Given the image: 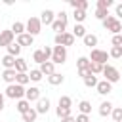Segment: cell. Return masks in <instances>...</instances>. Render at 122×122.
Returning a JSON list of instances; mask_svg holds the SVG:
<instances>
[{
    "label": "cell",
    "mask_w": 122,
    "mask_h": 122,
    "mask_svg": "<svg viewBox=\"0 0 122 122\" xmlns=\"http://www.w3.org/2000/svg\"><path fill=\"white\" fill-rule=\"evenodd\" d=\"M55 17H57L59 21H63V23H67V19H69V15H67V11H63V10H61V11H59V13L55 15Z\"/></svg>",
    "instance_id": "obj_43"
},
{
    "label": "cell",
    "mask_w": 122,
    "mask_h": 122,
    "mask_svg": "<svg viewBox=\"0 0 122 122\" xmlns=\"http://www.w3.org/2000/svg\"><path fill=\"white\" fill-rule=\"evenodd\" d=\"M21 50H23V48H21L19 44L11 42V44L8 46V55H11V57H15V59H17V57H19V53H21Z\"/></svg>",
    "instance_id": "obj_21"
},
{
    "label": "cell",
    "mask_w": 122,
    "mask_h": 122,
    "mask_svg": "<svg viewBox=\"0 0 122 122\" xmlns=\"http://www.w3.org/2000/svg\"><path fill=\"white\" fill-rule=\"evenodd\" d=\"M63 80H65V76L59 74V72H53V74L48 76V82H50L51 86H59V84H63Z\"/></svg>",
    "instance_id": "obj_22"
},
{
    "label": "cell",
    "mask_w": 122,
    "mask_h": 122,
    "mask_svg": "<svg viewBox=\"0 0 122 122\" xmlns=\"http://www.w3.org/2000/svg\"><path fill=\"white\" fill-rule=\"evenodd\" d=\"M57 107H63V109H71L72 107V99L69 97V95H61L59 97V105Z\"/></svg>",
    "instance_id": "obj_30"
},
{
    "label": "cell",
    "mask_w": 122,
    "mask_h": 122,
    "mask_svg": "<svg viewBox=\"0 0 122 122\" xmlns=\"http://www.w3.org/2000/svg\"><path fill=\"white\" fill-rule=\"evenodd\" d=\"M101 74L105 76V80H107L109 84H114V82L120 80V71H118L116 67H112V65H103Z\"/></svg>",
    "instance_id": "obj_3"
},
{
    "label": "cell",
    "mask_w": 122,
    "mask_h": 122,
    "mask_svg": "<svg viewBox=\"0 0 122 122\" xmlns=\"http://www.w3.org/2000/svg\"><path fill=\"white\" fill-rule=\"evenodd\" d=\"M95 90H97V93H99V95H107V93H111V92H112V84H109L107 80H97Z\"/></svg>",
    "instance_id": "obj_11"
},
{
    "label": "cell",
    "mask_w": 122,
    "mask_h": 122,
    "mask_svg": "<svg viewBox=\"0 0 122 122\" xmlns=\"http://www.w3.org/2000/svg\"><path fill=\"white\" fill-rule=\"evenodd\" d=\"M50 99L48 97H40L38 101H36V107H34V111L38 112V114H46L48 111H50Z\"/></svg>",
    "instance_id": "obj_9"
},
{
    "label": "cell",
    "mask_w": 122,
    "mask_h": 122,
    "mask_svg": "<svg viewBox=\"0 0 122 122\" xmlns=\"http://www.w3.org/2000/svg\"><path fill=\"white\" fill-rule=\"evenodd\" d=\"M15 109H17V111H19V112L23 114L25 111H29V109H30V103H29L27 99H19V101H17V107H15Z\"/></svg>",
    "instance_id": "obj_33"
},
{
    "label": "cell",
    "mask_w": 122,
    "mask_h": 122,
    "mask_svg": "<svg viewBox=\"0 0 122 122\" xmlns=\"http://www.w3.org/2000/svg\"><path fill=\"white\" fill-rule=\"evenodd\" d=\"M53 42H55V46H63V48H67V46H72L74 44V36L71 34V32H61V34H55V38H53Z\"/></svg>",
    "instance_id": "obj_7"
},
{
    "label": "cell",
    "mask_w": 122,
    "mask_h": 122,
    "mask_svg": "<svg viewBox=\"0 0 122 122\" xmlns=\"http://www.w3.org/2000/svg\"><path fill=\"white\" fill-rule=\"evenodd\" d=\"M74 122H90V116H88V114H78V116L74 118Z\"/></svg>",
    "instance_id": "obj_44"
},
{
    "label": "cell",
    "mask_w": 122,
    "mask_h": 122,
    "mask_svg": "<svg viewBox=\"0 0 122 122\" xmlns=\"http://www.w3.org/2000/svg\"><path fill=\"white\" fill-rule=\"evenodd\" d=\"M27 69H29L27 61H25L23 57H17V59H15V65H13V71H15V72H27Z\"/></svg>",
    "instance_id": "obj_17"
},
{
    "label": "cell",
    "mask_w": 122,
    "mask_h": 122,
    "mask_svg": "<svg viewBox=\"0 0 122 122\" xmlns=\"http://www.w3.org/2000/svg\"><path fill=\"white\" fill-rule=\"evenodd\" d=\"M53 21H55V13L51 10H44L42 17H40V25H51Z\"/></svg>",
    "instance_id": "obj_12"
},
{
    "label": "cell",
    "mask_w": 122,
    "mask_h": 122,
    "mask_svg": "<svg viewBox=\"0 0 122 122\" xmlns=\"http://www.w3.org/2000/svg\"><path fill=\"white\" fill-rule=\"evenodd\" d=\"M74 38H84L86 36V27L84 25H78V23H74V29H72V32H71Z\"/></svg>",
    "instance_id": "obj_20"
},
{
    "label": "cell",
    "mask_w": 122,
    "mask_h": 122,
    "mask_svg": "<svg viewBox=\"0 0 122 122\" xmlns=\"http://www.w3.org/2000/svg\"><path fill=\"white\" fill-rule=\"evenodd\" d=\"M71 6H72L74 10L86 11V10H88V0H71Z\"/></svg>",
    "instance_id": "obj_25"
},
{
    "label": "cell",
    "mask_w": 122,
    "mask_h": 122,
    "mask_svg": "<svg viewBox=\"0 0 122 122\" xmlns=\"http://www.w3.org/2000/svg\"><path fill=\"white\" fill-rule=\"evenodd\" d=\"M78 76L88 78V76H92V72H90V69H84V71H78Z\"/></svg>",
    "instance_id": "obj_46"
},
{
    "label": "cell",
    "mask_w": 122,
    "mask_h": 122,
    "mask_svg": "<svg viewBox=\"0 0 122 122\" xmlns=\"http://www.w3.org/2000/svg\"><path fill=\"white\" fill-rule=\"evenodd\" d=\"M111 114H112V120L114 122H122V109L120 107H112Z\"/></svg>",
    "instance_id": "obj_36"
},
{
    "label": "cell",
    "mask_w": 122,
    "mask_h": 122,
    "mask_svg": "<svg viewBox=\"0 0 122 122\" xmlns=\"http://www.w3.org/2000/svg\"><path fill=\"white\" fill-rule=\"evenodd\" d=\"M42 51H44V57H46V59L50 61V57H51V48H50V46H46V48H44Z\"/></svg>",
    "instance_id": "obj_45"
},
{
    "label": "cell",
    "mask_w": 122,
    "mask_h": 122,
    "mask_svg": "<svg viewBox=\"0 0 122 122\" xmlns=\"http://www.w3.org/2000/svg\"><path fill=\"white\" fill-rule=\"evenodd\" d=\"M4 105H6V97H4V93H0V111L4 109Z\"/></svg>",
    "instance_id": "obj_47"
},
{
    "label": "cell",
    "mask_w": 122,
    "mask_h": 122,
    "mask_svg": "<svg viewBox=\"0 0 122 122\" xmlns=\"http://www.w3.org/2000/svg\"><path fill=\"white\" fill-rule=\"evenodd\" d=\"M50 61H51L53 65H63V63L67 61V48H63V46H53V48H51V57H50Z\"/></svg>",
    "instance_id": "obj_2"
},
{
    "label": "cell",
    "mask_w": 122,
    "mask_h": 122,
    "mask_svg": "<svg viewBox=\"0 0 122 122\" xmlns=\"http://www.w3.org/2000/svg\"><path fill=\"white\" fill-rule=\"evenodd\" d=\"M116 15H122V4H116Z\"/></svg>",
    "instance_id": "obj_49"
},
{
    "label": "cell",
    "mask_w": 122,
    "mask_h": 122,
    "mask_svg": "<svg viewBox=\"0 0 122 122\" xmlns=\"http://www.w3.org/2000/svg\"><path fill=\"white\" fill-rule=\"evenodd\" d=\"M107 15H109V10H99V8L95 10V17H97L99 21H103V19H105Z\"/></svg>",
    "instance_id": "obj_41"
},
{
    "label": "cell",
    "mask_w": 122,
    "mask_h": 122,
    "mask_svg": "<svg viewBox=\"0 0 122 122\" xmlns=\"http://www.w3.org/2000/svg\"><path fill=\"white\" fill-rule=\"evenodd\" d=\"M109 57H112V59H120L122 57V48H111V51H109Z\"/></svg>",
    "instance_id": "obj_38"
},
{
    "label": "cell",
    "mask_w": 122,
    "mask_h": 122,
    "mask_svg": "<svg viewBox=\"0 0 122 122\" xmlns=\"http://www.w3.org/2000/svg\"><path fill=\"white\" fill-rule=\"evenodd\" d=\"M25 99H27L29 103H32V101H38V99H40V90H38L36 86H30V88H27V90H25Z\"/></svg>",
    "instance_id": "obj_10"
},
{
    "label": "cell",
    "mask_w": 122,
    "mask_h": 122,
    "mask_svg": "<svg viewBox=\"0 0 122 122\" xmlns=\"http://www.w3.org/2000/svg\"><path fill=\"white\" fill-rule=\"evenodd\" d=\"M4 97H10V99H25V88L23 86H19V84H10L8 88H6V93H4Z\"/></svg>",
    "instance_id": "obj_4"
},
{
    "label": "cell",
    "mask_w": 122,
    "mask_h": 122,
    "mask_svg": "<svg viewBox=\"0 0 122 122\" xmlns=\"http://www.w3.org/2000/svg\"><path fill=\"white\" fill-rule=\"evenodd\" d=\"M13 32L10 30V29H6V30H0V48H8L11 42H13Z\"/></svg>",
    "instance_id": "obj_8"
},
{
    "label": "cell",
    "mask_w": 122,
    "mask_h": 122,
    "mask_svg": "<svg viewBox=\"0 0 122 122\" xmlns=\"http://www.w3.org/2000/svg\"><path fill=\"white\" fill-rule=\"evenodd\" d=\"M76 67H78V71L88 69V67H90V59H88V57H84V55H82V57H78V59H76Z\"/></svg>",
    "instance_id": "obj_32"
},
{
    "label": "cell",
    "mask_w": 122,
    "mask_h": 122,
    "mask_svg": "<svg viewBox=\"0 0 122 122\" xmlns=\"http://www.w3.org/2000/svg\"><path fill=\"white\" fill-rule=\"evenodd\" d=\"M78 111H80V114H90V112H92V103L86 101V99L80 101V103H78Z\"/></svg>",
    "instance_id": "obj_27"
},
{
    "label": "cell",
    "mask_w": 122,
    "mask_h": 122,
    "mask_svg": "<svg viewBox=\"0 0 122 122\" xmlns=\"http://www.w3.org/2000/svg\"><path fill=\"white\" fill-rule=\"evenodd\" d=\"M112 4H114L112 0H97V8L99 10H109Z\"/></svg>",
    "instance_id": "obj_40"
},
{
    "label": "cell",
    "mask_w": 122,
    "mask_h": 122,
    "mask_svg": "<svg viewBox=\"0 0 122 122\" xmlns=\"http://www.w3.org/2000/svg\"><path fill=\"white\" fill-rule=\"evenodd\" d=\"M40 30H42L40 19H38V17H29V21L25 23V32H27V34H30V36L34 38L36 34H40Z\"/></svg>",
    "instance_id": "obj_5"
},
{
    "label": "cell",
    "mask_w": 122,
    "mask_h": 122,
    "mask_svg": "<svg viewBox=\"0 0 122 122\" xmlns=\"http://www.w3.org/2000/svg\"><path fill=\"white\" fill-rule=\"evenodd\" d=\"M90 72L93 74V76H97V74H101V71H103V65H99V63H92L90 61Z\"/></svg>",
    "instance_id": "obj_35"
},
{
    "label": "cell",
    "mask_w": 122,
    "mask_h": 122,
    "mask_svg": "<svg viewBox=\"0 0 122 122\" xmlns=\"http://www.w3.org/2000/svg\"><path fill=\"white\" fill-rule=\"evenodd\" d=\"M36 116H38V112H36V111H34L32 107H30L29 111H25V112L21 114V118H23V122H34V120H36Z\"/></svg>",
    "instance_id": "obj_19"
},
{
    "label": "cell",
    "mask_w": 122,
    "mask_h": 122,
    "mask_svg": "<svg viewBox=\"0 0 122 122\" xmlns=\"http://www.w3.org/2000/svg\"><path fill=\"white\" fill-rule=\"evenodd\" d=\"M90 61H92V63H99V65H107V61H109V53H107L105 50L93 48L92 53H90Z\"/></svg>",
    "instance_id": "obj_6"
},
{
    "label": "cell",
    "mask_w": 122,
    "mask_h": 122,
    "mask_svg": "<svg viewBox=\"0 0 122 122\" xmlns=\"http://www.w3.org/2000/svg\"><path fill=\"white\" fill-rule=\"evenodd\" d=\"M40 72H42V76H50V74H53L55 72V65L51 63V61H44L42 65H40V69H38Z\"/></svg>",
    "instance_id": "obj_13"
},
{
    "label": "cell",
    "mask_w": 122,
    "mask_h": 122,
    "mask_svg": "<svg viewBox=\"0 0 122 122\" xmlns=\"http://www.w3.org/2000/svg\"><path fill=\"white\" fill-rule=\"evenodd\" d=\"M82 40H84V46H88V48H92V50H93V46H97V42H99L97 36L92 34V32H86V36H84Z\"/></svg>",
    "instance_id": "obj_16"
},
{
    "label": "cell",
    "mask_w": 122,
    "mask_h": 122,
    "mask_svg": "<svg viewBox=\"0 0 122 122\" xmlns=\"http://www.w3.org/2000/svg\"><path fill=\"white\" fill-rule=\"evenodd\" d=\"M84 86L86 88H95L97 86V76H88V78H84Z\"/></svg>",
    "instance_id": "obj_37"
},
{
    "label": "cell",
    "mask_w": 122,
    "mask_h": 122,
    "mask_svg": "<svg viewBox=\"0 0 122 122\" xmlns=\"http://www.w3.org/2000/svg\"><path fill=\"white\" fill-rule=\"evenodd\" d=\"M15 84H19V86H27L29 84V76H27V72H17L15 74Z\"/></svg>",
    "instance_id": "obj_29"
},
{
    "label": "cell",
    "mask_w": 122,
    "mask_h": 122,
    "mask_svg": "<svg viewBox=\"0 0 122 122\" xmlns=\"http://www.w3.org/2000/svg\"><path fill=\"white\" fill-rule=\"evenodd\" d=\"M112 46L114 48H122V34H114L112 36Z\"/></svg>",
    "instance_id": "obj_42"
},
{
    "label": "cell",
    "mask_w": 122,
    "mask_h": 122,
    "mask_svg": "<svg viewBox=\"0 0 122 122\" xmlns=\"http://www.w3.org/2000/svg\"><path fill=\"white\" fill-rule=\"evenodd\" d=\"M10 30L13 32V36H19V34H23V32H25V23L15 21V23L11 25V29H10Z\"/></svg>",
    "instance_id": "obj_24"
},
{
    "label": "cell",
    "mask_w": 122,
    "mask_h": 122,
    "mask_svg": "<svg viewBox=\"0 0 122 122\" xmlns=\"http://www.w3.org/2000/svg\"><path fill=\"white\" fill-rule=\"evenodd\" d=\"M111 111H112V103L111 101H103L99 105V116H109Z\"/></svg>",
    "instance_id": "obj_18"
},
{
    "label": "cell",
    "mask_w": 122,
    "mask_h": 122,
    "mask_svg": "<svg viewBox=\"0 0 122 122\" xmlns=\"http://www.w3.org/2000/svg\"><path fill=\"white\" fill-rule=\"evenodd\" d=\"M32 42H34V38H32L30 34H27V32L19 34V36H17V40H15V44H19L21 48H23V46H32Z\"/></svg>",
    "instance_id": "obj_14"
},
{
    "label": "cell",
    "mask_w": 122,
    "mask_h": 122,
    "mask_svg": "<svg viewBox=\"0 0 122 122\" xmlns=\"http://www.w3.org/2000/svg\"><path fill=\"white\" fill-rule=\"evenodd\" d=\"M72 15H74V23H78V25H82L88 13H86V11H80V10H74V13H72Z\"/></svg>",
    "instance_id": "obj_34"
},
{
    "label": "cell",
    "mask_w": 122,
    "mask_h": 122,
    "mask_svg": "<svg viewBox=\"0 0 122 122\" xmlns=\"http://www.w3.org/2000/svg\"><path fill=\"white\" fill-rule=\"evenodd\" d=\"M101 23H103V27H105L107 30H111L112 34H120V32H122V23H120L114 15H107Z\"/></svg>",
    "instance_id": "obj_1"
},
{
    "label": "cell",
    "mask_w": 122,
    "mask_h": 122,
    "mask_svg": "<svg viewBox=\"0 0 122 122\" xmlns=\"http://www.w3.org/2000/svg\"><path fill=\"white\" fill-rule=\"evenodd\" d=\"M32 61H34V63H38V65H42V63H44V61H48V59L44 57V51H42V50H36V51L32 53Z\"/></svg>",
    "instance_id": "obj_31"
},
{
    "label": "cell",
    "mask_w": 122,
    "mask_h": 122,
    "mask_svg": "<svg viewBox=\"0 0 122 122\" xmlns=\"http://www.w3.org/2000/svg\"><path fill=\"white\" fill-rule=\"evenodd\" d=\"M27 76H29V82H40L42 80V72L38 69H32L30 72H27Z\"/></svg>",
    "instance_id": "obj_28"
},
{
    "label": "cell",
    "mask_w": 122,
    "mask_h": 122,
    "mask_svg": "<svg viewBox=\"0 0 122 122\" xmlns=\"http://www.w3.org/2000/svg\"><path fill=\"white\" fill-rule=\"evenodd\" d=\"M0 63H2V67H4V69H13V65H15V57H11V55H8V53H6V55L2 57V61H0Z\"/></svg>",
    "instance_id": "obj_26"
},
{
    "label": "cell",
    "mask_w": 122,
    "mask_h": 122,
    "mask_svg": "<svg viewBox=\"0 0 122 122\" xmlns=\"http://www.w3.org/2000/svg\"><path fill=\"white\" fill-rule=\"evenodd\" d=\"M61 122H74V116L71 114V116H67V118H61Z\"/></svg>",
    "instance_id": "obj_48"
},
{
    "label": "cell",
    "mask_w": 122,
    "mask_h": 122,
    "mask_svg": "<svg viewBox=\"0 0 122 122\" xmlns=\"http://www.w3.org/2000/svg\"><path fill=\"white\" fill-rule=\"evenodd\" d=\"M15 71L13 69H4V72H2V80L10 86V84H15Z\"/></svg>",
    "instance_id": "obj_15"
},
{
    "label": "cell",
    "mask_w": 122,
    "mask_h": 122,
    "mask_svg": "<svg viewBox=\"0 0 122 122\" xmlns=\"http://www.w3.org/2000/svg\"><path fill=\"white\" fill-rule=\"evenodd\" d=\"M53 30H55V34H61V32H65V29H67V23H63V21H59V19H55L51 25H50Z\"/></svg>",
    "instance_id": "obj_23"
},
{
    "label": "cell",
    "mask_w": 122,
    "mask_h": 122,
    "mask_svg": "<svg viewBox=\"0 0 122 122\" xmlns=\"http://www.w3.org/2000/svg\"><path fill=\"white\" fill-rule=\"evenodd\" d=\"M55 114H57L59 118H67V116H71V109H63V107H57V109H55Z\"/></svg>",
    "instance_id": "obj_39"
}]
</instances>
